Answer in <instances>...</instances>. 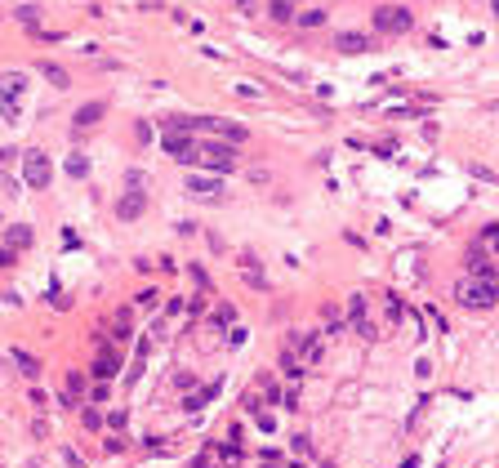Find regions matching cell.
Instances as JSON below:
<instances>
[{
	"label": "cell",
	"mask_w": 499,
	"mask_h": 468,
	"mask_svg": "<svg viewBox=\"0 0 499 468\" xmlns=\"http://www.w3.org/2000/svg\"><path fill=\"white\" fill-rule=\"evenodd\" d=\"M455 304L468 308V312H486V308L499 304V281L495 277H464V281H455Z\"/></svg>",
	"instance_id": "6da1fadb"
},
{
	"label": "cell",
	"mask_w": 499,
	"mask_h": 468,
	"mask_svg": "<svg viewBox=\"0 0 499 468\" xmlns=\"http://www.w3.org/2000/svg\"><path fill=\"white\" fill-rule=\"evenodd\" d=\"M201 170H210V174H228V170H237V147L232 143H201Z\"/></svg>",
	"instance_id": "7a4b0ae2"
},
{
	"label": "cell",
	"mask_w": 499,
	"mask_h": 468,
	"mask_svg": "<svg viewBox=\"0 0 499 468\" xmlns=\"http://www.w3.org/2000/svg\"><path fill=\"white\" fill-rule=\"evenodd\" d=\"M374 27H379L383 36H406L410 27H415V14L401 9V5H383V9H374Z\"/></svg>",
	"instance_id": "3957f363"
},
{
	"label": "cell",
	"mask_w": 499,
	"mask_h": 468,
	"mask_svg": "<svg viewBox=\"0 0 499 468\" xmlns=\"http://www.w3.org/2000/svg\"><path fill=\"white\" fill-rule=\"evenodd\" d=\"M343 308H348V321H352V330L361 334L365 343H374V339H379V330L370 326V304H365V295H352Z\"/></svg>",
	"instance_id": "277c9868"
},
{
	"label": "cell",
	"mask_w": 499,
	"mask_h": 468,
	"mask_svg": "<svg viewBox=\"0 0 499 468\" xmlns=\"http://www.w3.org/2000/svg\"><path fill=\"white\" fill-rule=\"evenodd\" d=\"M27 89V76H18V72H5L0 76V107H5V120H18V98H23Z\"/></svg>",
	"instance_id": "5b68a950"
},
{
	"label": "cell",
	"mask_w": 499,
	"mask_h": 468,
	"mask_svg": "<svg viewBox=\"0 0 499 468\" xmlns=\"http://www.w3.org/2000/svg\"><path fill=\"white\" fill-rule=\"evenodd\" d=\"M165 152L174 156L178 165H196V161H201V143L187 138V134H165Z\"/></svg>",
	"instance_id": "8992f818"
},
{
	"label": "cell",
	"mask_w": 499,
	"mask_h": 468,
	"mask_svg": "<svg viewBox=\"0 0 499 468\" xmlns=\"http://www.w3.org/2000/svg\"><path fill=\"white\" fill-rule=\"evenodd\" d=\"M23 179H27V187H50V156L45 152H27L23 156Z\"/></svg>",
	"instance_id": "52a82bcc"
},
{
	"label": "cell",
	"mask_w": 499,
	"mask_h": 468,
	"mask_svg": "<svg viewBox=\"0 0 499 468\" xmlns=\"http://www.w3.org/2000/svg\"><path fill=\"white\" fill-rule=\"evenodd\" d=\"M143 210H147V196L134 192V187H125V192H120V201H116V219L120 223H134V219H143Z\"/></svg>",
	"instance_id": "ba28073f"
},
{
	"label": "cell",
	"mask_w": 499,
	"mask_h": 468,
	"mask_svg": "<svg viewBox=\"0 0 499 468\" xmlns=\"http://www.w3.org/2000/svg\"><path fill=\"white\" fill-rule=\"evenodd\" d=\"M321 334H295V343H290V352H295L299 361H304V366H317V361H321Z\"/></svg>",
	"instance_id": "9c48e42d"
},
{
	"label": "cell",
	"mask_w": 499,
	"mask_h": 468,
	"mask_svg": "<svg viewBox=\"0 0 499 468\" xmlns=\"http://www.w3.org/2000/svg\"><path fill=\"white\" fill-rule=\"evenodd\" d=\"M103 116H107V103H85V107L72 111V129H76V134H85V129H94Z\"/></svg>",
	"instance_id": "30bf717a"
},
{
	"label": "cell",
	"mask_w": 499,
	"mask_h": 468,
	"mask_svg": "<svg viewBox=\"0 0 499 468\" xmlns=\"http://www.w3.org/2000/svg\"><path fill=\"white\" fill-rule=\"evenodd\" d=\"M183 187H187L192 196H214V201L223 196V179H219V174H192Z\"/></svg>",
	"instance_id": "8fae6325"
},
{
	"label": "cell",
	"mask_w": 499,
	"mask_h": 468,
	"mask_svg": "<svg viewBox=\"0 0 499 468\" xmlns=\"http://www.w3.org/2000/svg\"><path fill=\"white\" fill-rule=\"evenodd\" d=\"M116 370H120V352H116V343H103L98 357H94V374H98V379H112Z\"/></svg>",
	"instance_id": "7c38bea8"
},
{
	"label": "cell",
	"mask_w": 499,
	"mask_h": 468,
	"mask_svg": "<svg viewBox=\"0 0 499 468\" xmlns=\"http://www.w3.org/2000/svg\"><path fill=\"white\" fill-rule=\"evenodd\" d=\"M335 50L339 54H365V50H370V36H361V32H339L335 36Z\"/></svg>",
	"instance_id": "4fadbf2b"
},
{
	"label": "cell",
	"mask_w": 499,
	"mask_h": 468,
	"mask_svg": "<svg viewBox=\"0 0 499 468\" xmlns=\"http://www.w3.org/2000/svg\"><path fill=\"white\" fill-rule=\"evenodd\" d=\"M241 281L254 286V290H268V277H263V268H259V259H254V255L241 259Z\"/></svg>",
	"instance_id": "5bb4252c"
},
{
	"label": "cell",
	"mask_w": 499,
	"mask_h": 468,
	"mask_svg": "<svg viewBox=\"0 0 499 468\" xmlns=\"http://www.w3.org/2000/svg\"><path fill=\"white\" fill-rule=\"evenodd\" d=\"M89 392V374H81V370H67V379H63V397L67 401H76Z\"/></svg>",
	"instance_id": "9a60e30c"
},
{
	"label": "cell",
	"mask_w": 499,
	"mask_h": 468,
	"mask_svg": "<svg viewBox=\"0 0 499 468\" xmlns=\"http://www.w3.org/2000/svg\"><path fill=\"white\" fill-rule=\"evenodd\" d=\"M9 357H14V366L27 374V379H36V374H41V361L32 357V352H23V348H9Z\"/></svg>",
	"instance_id": "2e32d148"
},
{
	"label": "cell",
	"mask_w": 499,
	"mask_h": 468,
	"mask_svg": "<svg viewBox=\"0 0 499 468\" xmlns=\"http://www.w3.org/2000/svg\"><path fill=\"white\" fill-rule=\"evenodd\" d=\"M41 76H45V81H50V85H54V89H67V85H72V76H67V72H63V67H59V63H41Z\"/></svg>",
	"instance_id": "e0dca14e"
},
{
	"label": "cell",
	"mask_w": 499,
	"mask_h": 468,
	"mask_svg": "<svg viewBox=\"0 0 499 468\" xmlns=\"http://www.w3.org/2000/svg\"><path fill=\"white\" fill-rule=\"evenodd\" d=\"M5 241H9V250H27L32 246V228H27V223H14V228L5 232Z\"/></svg>",
	"instance_id": "ac0fdd59"
},
{
	"label": "cell",
	"mask_w": 499,
	"mask_h": 468,
	"mask_svg": "<svg viewBox=\"0 0 499 468\" xmlns=\"http://www.w3.org/2000/svg\"><path fill=\"white\" fill-rule=\"evenodd\" d=\"M321 321H326V334H330V339H339V334H343V317H339V308H335V304H326V308H321Z\"/></svg>",
	"instance_id": "d6986e66"
},
{
	"label": "cell",
	"mask_w": 499,
	"mask_h": 468,
	"mask_svg": "<svg viewBox=\"0 0 499 468\" xmlns=\"http://www.w3.org/2000/svg\"><path fill=\"white\" fill-rule=\"evenodd\" d=\"M272 23H295V0H272Z\"/></svg>",
	"instance_id": "ffe728a7"
},
{
	"label": "cell",
	"mask_w": 499,
	"mask_h": 468,
	"mask_svg": "<svg viewBox=\"0 0 499 468\" xmlns=\"http://www.w3.org/2000/svg\"><path fill=\"white\" fill-rule=\"evenodd\" d=\"M63 170H67V179H85V174H89V161H85L81 152H72L67 161H63Z\"/></svg>",
	"instance_id": "44dd1931"
},
{
	"label": "cell",
	"mask_w": 499,
	"mask_h": 468,
	"mask_svg": "<svg viewBox=\"0 0 499 468\" xmlns=\"http://www.w3.org/2000/svg\"><path fill=\"white\" fill-rule=\"evenodd\" d=\"M281 374H286L290 383H299V357L290 348H281Z\"/></svg>",
	"instance_id": "7402d4cb"
},
{
	"label": "cell",
	"mask_w": 499,
	"mask_h": 468,
	"mask_svg": "<svg viewBox=\"0 0 499 468\" xmlns=\"http://www.w3.org/2000/svg\"><path fill=\"white\" fill-rule=\"evenodd\" d=\"M112 334H116V339H129V308H120V312L112 317Z\"/></svg>",
	"instance_id": "603a6c76"
},
{
	"label": "cell",
	"mask_w": 499,
	"mask_h": 468,
	"mask_svg": "<svg viewBox=\"0 0 499 468\" xmlns=\"http://www.w3.org/2000/svg\"><path fill=\"white\" fill-rule=\"evenodd\" d=\"M214 326H237V308L219 304V308H214Z\"/></svg>",
	"instance_id": "cb8c5ba5"
},
{
	"label": "cell",
	"mask_w": 499,
	"mask_h": 468,
	"mask_svg": "<svg viewBox=\"0 0 499 468\" xmlns=\"http://www.w3.org/2000/svg\"><path fill=\"white\" fill-rule=\"evenodd\" d=\"M223 138H228V143H246V138H250V129H246V125H237V120H228Z\"/></svg>",
	"instance_id": "d4e9b609"
},
{
	"label": "cell",
	"mask_w": 499,
	"mask_h": 468,
	"mask_svg": "<svg viewBox=\"0 0 499 468\" xmlns=\"http://www.w3.org/2000/svg\"><path fill=\"white\" fill-rule=\"evenodd\" d=\"M383 312H388V321L397 326V321H401V299H397V295H388V299H383Z\"/></svg>",
	"instance_id": "484cf974"
},
{
	"label": "cell",
	"mask_w": 499,
	"mask_h": 468,
	"mask_svg": "<svg viewBox=\"0 0 499 468\" xmlns=\"http://www.w3.org/2000/svg\"><path fill=\"white\" fill-rule=\"evenodd\" d=\"M259 379H263V397H268V401H281V383L272 379V374H259Z\"/></svg>",
	"instance_id": "4316f807"
},
{
	"label": "cell",
	"mask_w": 499,
	"mask_h": 468,
	"mask_svg": "<svg viewBox=\"0 0 499 468\" xmlns=\"http://www.w3.org/2000/svg\"><path fill=\"white\" fill-rule=\"evenodd\" d=\"M321 23H326V9H312V14L299 18V27H321Z\"/></svg>",
	"instance_id": "83f0119b"
},
{
	"label": "cell",
	"mask_w": 499,
	"mask_h": 468,
	"mask_svg": "<svg viewBox=\"0 0 499 468\" xmlns=\"http://www.w3.org/2000/svg\"><path fill=\"white\" fill-rule=\"evenodd\" d=\"M18 18H23L27 27H36V18H41V9H36V5H23V9H18Z\"/></svg>",
	"instance_id": "f1b7e54d"
},
{
	"label": "cell",
	"mask_w": 499,
	"mask_h": 468,
	"mask_svg": "<svg viewBox=\"0 0 499 468\" xmlns=\"http://www.w3.org/2000/svg\"><path fill=\"white\" fill-rule=\"evenodd\" d=\"M125 187H134V192H143V187H147V179H143L138 170H129V174H125Z\"/></svg>",
	"instance_id": "f546056e"
},
{
	"label": "cell",
	"mask_w": 499,
	"mask_h": 468,
	"mask_svg": "<svg viewBox=\"0 0 499 468\" xmlns=\"http://www.w3.org/2000/svg\"><path fill=\"white\" fill-rule=\"evenodd\" d=\"M174 388H183V392H192V388H196V374H174Z\"/></svg>",
	"instance_id": "4dcf8cb0"
},
{
	"label": "cell",
	"mask_w": 499,
	"mask_h": 468,
	"mask_svg": "<svg viewBox=\"0 0 499 468\" xmlns=\"http://www.w3.org/2000/svg\"><path fill=\"white\" fill-rule=\"evenodd\" d=\"M81 419H85V428H103V415H98V410H81Z\"/></svg>",
	"instance_id": "1f68e13d"
},
{
	"label": "cell",
	"mask_w": 499,
	"mask_h": 468,
	"mask_svg": "<svg viewBox=\"0 0 499 468\" xmlns=\"http://www.w3.org/2000/svg\"><path fill=\"white\" fill-rule=\"evenodd\" d=\"M290 446H295V455H312V442H308L304 433H299V437H295V442H290Z\"/></svg>",
	"instance_id": "d6a6232c"
},
{
	"label": "cell",
	"mask_w": 499,
	"mask_h": 468,
	"mask_svg": "<svg viewBox=\"0 0 499 468\" xmlns=\"http://www.w3.org/2000/svg\"><path fill=\"white\" fill-rule=\"evenodd\" d=\"M134 134H138V143H147V138H152V125H147V120H138Z\"/></svg>",
	"instance_id": "836d02e7"
},
{
	"label": "cell",
	"mask_w": 499,
	"mask_h": 468,
	"mask_svg": "<svg viewBox=\"0 0 499 468\" xmlns=\"http://www.w3.org/2000/svg\"><path fill=\"white\" fill-rule=\"evenodd\" d=\"M228 343H232V348H241V343H246V330H241V326H232V334H228Z\"/></svg>",
	"instance_id": "e575fe53"
},
{
	"label": "cell",
	"mask_w": 499,
	"mask_h": 468,
	"mask_svg": "<svg viewBox=\"0 0 499 468\" xmlns=\"http://www.w3.org/2000/svg\"><path fill=\"white\" fill-rule=\"evenodd\" d=\"M187 273L196 277V286H210V277H205V268H201V264H192V268H187Z\"/></svg>",
	"instance_id": "d590c367"
},
{
	"label": "cell",
	"mask_w": 499,
	"mask_h": 468,
	"mask_svg": "<svg viewBox=\"0 0 499 468\" xmlns=\"http://www.w3.org/2000/svg\"><path fill=\"white\" fill-rule=\"evenodd\" d=\"M14 156H18L14 147H0V165H9V161H14Z\"/></svg>",
	"instance_id": "8d00e7d4"
},
{
	"label": "cell",
	"mask_w": 499,
	"mask_h": 468,
	"mask_svg": "<svg viewBox=\"0 0 499 468\" xmlns=\"http://www.w3.org/2000/svg\"><path fill=\"white\" fill-rule=\"evenodd\" d=\"M486 246H491V250H495V255H499V237H486Z\"/></svg>",
	"instance_id": "74e56055"
},
{
	"label": "cell",
	"mask_w": 499,
	"mask_h": 468,
	"mask_svg": "<svg viewBox=\"0 0 499 468\" xmlns=\"http://www.w3.org/2000/svg\"><path fill=\"white\" fill-rule=\"evenodd\" d=\"M491 9H495V18H499V0H491Z\"/></svg>",
	"instance_id": "f35d334b"
},
{
	"label": "cell",
	"mask_w": 499,
	"mask_h": 468,
	"mask_svg": "<svg viewBox=\"0 0 499 468\" xmlns=\"http://www.w3.org/2000/svg\"><path fill=\"white\" fill-rule=\"evenodd\" d=\"M237 5H250V0H237Z\"/></svg>",
	"instance_id": "ab89813d"
},
{
	"label": "cell",
	"mask_w": 499,
	"mask_h": 468,
	"mask_svg": "<svg viewBox=\"0 0 499 468\" xmlns=\"http://www.w3.org/2000/svg\"><path fill=\"white\" fill-rule=\"evenodd\" d=\"M32 468H36V464H32Z\"/></svg>",
	"instance_id": "60d3db41"
}]
</instances>
